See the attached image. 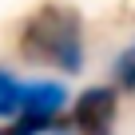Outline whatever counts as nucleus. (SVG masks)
<instances>
[{
	"mask_svg": "<svg viewBox=\"0 0 135 135\" xmlns=\"http://www.w3.org/2000/svg\"><path fill=\"white\" fill-rule=\"evenodd\" d=\"M16 52L32 68H52L64 76L84 72V20L68 4H44L16 28Z\"/></svg>",
	"mask_w": 135,
	"mask_h": 135,
	"instance_id": "nucleus-1",
	"label": "nucleus"
},
{
	"mask_svg": "<svg viewBox=\"0 0 135 135\" xmlns=\"http://www.w3.org/2000/svg\"><path fill=\"white\" fill-rule=\"evenodd\" d=\"M119 119V88L115 84H91L72 99L68 127L76 135H115Z\"/></svg>",
	"mask_w": 135,
	"mask_h": 135,
	"instance_id": "nucleus-2",
	"label": "nucleus"
},
{
	"mask_svg": "<svg viewBox=\"0 0 135 135\" xmlns=\"http://www.w3.org/2000/svg\"><path fill=\"white\" fill-rule=\"evenodd\" d=\"M72 99L68 88L60 80H28L24 84V115L32 119H48V123H60L64 111H72Z\"/></svg>",
	"mask_w": 135,
	"mask_h": 135,
	"instance_id": "nucleus-3",
	"label": "nucleus"
},
{
	"mask_svg": "<svg viewBox=\"0 0 135 135\" xmlns=\"http://www.w3.org/2000/svg\"><path fill=\"white\" fill-rule=\"evenodd\" d=\"M24 115V80L12 68H0V123H12Z\"/></svg>",
	"mask_w": 135,
	"mask_h": 135,
	"instance_id": "nucleus-4",
	"label": "nucleus"
},
{
	"mask_svg": "<svg viewBox=\"0 0 135 135\" xmlns=\"http://www.w3.org/2000/svg\"><path fill=\"white\" fill-rule=\"evenodd\" d=\"M111 84L123 88V91H135V40L123 52H115V60H111Z\"/></svg>",
	"mask_w": 135,
	"mask_h": 135,
	"instance_id": "nucleus-5",
	"label": "nucleus"
},
{
	"mask_svg": "<svg viewBox=\"0 0 135 135\" xmlns=\"http://www.w3.org/2000/svg\"><path fill=\"white\" fill-rule=\"evenodd\" d=\"M52 135H68V131H64V127H56V131H52Z\"/></svg>",
	"mask_w": 135,
	"mask_h": 135,
	"instance_id": "nucleus-6",
	"label": "nucleus"
}]
</instances>
